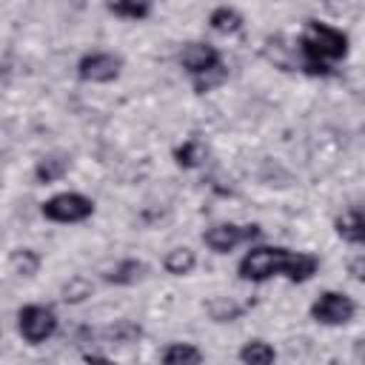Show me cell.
I'll list each match as a JSON object with an SVG mask.
<instances>
[{"instance_id": "obj_1", "label": "cell", "mask_w": 365, "mask_h": 365, "mask_svg": "<svg viewBox=\"0 0 365 365\" xmlns=\"http://www.w3.org/2000/svg\"><path fill=\"white\" fill-rule=\"evenodd\" d=\"M299 54H302V68L308 74L328 77L331 63H336L348 54V37L339 29L328 26V23L308 20L305 31L299 37Z\"/></svg>"}, {"instance_id": "obj_2", "label": "cell", "mask_w": 365, "mask_h": 365, "mask_svg": "<svg viewBox=\"0 0 365 365\" xmlns=\"http://www.w3.org/2000/svg\"><path fill=\"white\" fill-rule=\"evenodd\" d=\"M180 63L188 71L191 86H194L197 94H208L211 88L222 86L225 77H228V68H225L220 51L208 43H188L180 54Z\"/></svg>"}, {"instance_id": "obj_3", "label": "cell", "mask_w": 365, "mask_h": 365, "mask_svg": "<svg viewBox=\"0 0 365 365\" xmlns=\"http://www.w3.org/2000/svg\"><path fill=\"white\" fill-rule=\"evenodd\" d=\"M285 259H288V248H279V245H259V248H251L237 271L245 282H265L271 277H279L282 268H285Z\"/></svg>"}, {"instance_id": "obj_4", "label": "cell", "mask_w": 365, "mask_h": 365, "mask_svg": "<svg viewBox=\"0 0 365 365\" xmlns=\"http://www.w3.org/2000/svg\"><path fill=\"white\" fill-rule=\"evenodd\" d=\"M43 217L51 220V222H83L94 214V202L86 197V194H77V191H63V194H54L43 202Z\"/></svg>"}, {"instance_id": "obj_5", "label": "cell", "mask_w": 365, "mask_h": 365, "mask_svg": "<svg viewBox=\"0 0 365 365\" xmlns=\"http://www.w3.org/2000/svg\"><path fill=\"white\" fill-rule=\"evenodd\" d=\"M17 331L26 342L40 345L57 331V314L48 305H23L17 311Z\"/></svg>"}, {"instance_id": "obj_6", "label": "cell", "mask_w": 365, "mask_h": 365, "mask_svg": "<svg viewBox=\"0 0 365 365\" xmlns=\"http://www.w3.org/2000/svg\"><path fill=\"white\" fill-rule=\"evenodd\" d=\"M354 314H356L354 299L339 291H322L311 305V317L319 325H348Z\"/></svg>"}, {"instance_id": "obj_7", "label": "cell", "mask_w": 365, "mask_h": 365, "mask_svg": "<svg viewBox=\"0 0 365 365\" xmlns=\"http://www.w3.org/2000/svg\"><path fill=\"white\" fill-rule=\"evenodd\" d=\"M259 237V225H237V222H220V225H211L205 234H202V242L214 251V254H228L234 251L237 245L242 242H251Z\"/></svg>"}, {"instance_id": "obj_8", "label": "cell", "mask_w": 365, "mask_h": 365, "mask_svg": "<svg viewBox=\"0 0 365 365\" xmlns=\"http://www.w3.org/2000/svg\"><path fill=\"white\" fill-rule=\"evenodd\" d=\"M123 60L111 51H91L86 57H80L77 63V77L86 83H111L120 77Z\"/></svg>"}, {"instance_id": "obj_9", "label": "cell", "mask_w": 365, "mask_h": 365, "mask_svg": "<svg viewBox=\"0 0 365 365\" xmlns=\"http://www.w3.org/2000/svg\"><path fill=\"white\" fill-rule=\"evenodd\" d=\"M319 268V259L308 251H288V259H285V268H282V277L288 282H308Z\"/></svg>"}, {"instance_id": "obj_10", "label": "cell", "mask_w": 365, "mask_h": 365, "mask_svg": "<svg viewBox=\"0 0 365 365\" xmlns=\"http://www.w3.org/2000/svg\"><path fill=\"white\" fill-rule=\"evenodd\" d=\"M336 234L351 242V245H362L365 242V220L359 208H348L342 217H336Z\"/></svg>"}, {"instance_id": "obj_11", "label": "cell", "mask_w": 365, "mask_h": 365, "mask_svg": "<svg viewBox=\"0 0 365 365\" xmlns=\"http://www.w3.org/2000/svg\"><path fill=\"white\" fill-rule=\"evenodd\" d=\"M163 365H205L202 351L191 342H171L163 351Z\"/></svg>"}, {"instance_id": "obj_12", "label": "cell", "mask_w": 365, "mask_h": 365, "mask_svg": "<svg viewBox=\"0 0 365 365\" xmlns=\"http://www.w3.org/2000/svg\"><path fill=\"white\" fill-rule=\"evenodd\" d=\"M240 362L242 365H274L277 351H274V345H268L262 339H251L240 348Z\"/></svg>"}, {"instance_id": "obj_13", "label": "cell", "mask_w": 365, "mask_h": 365, "mask_svg": "<svg viewBox=\"0 0 365 365\" xmlns=\"http://www.w3.org/2000/svg\"><path fill=\"white\" fill-rule=\"evenodd\" d=\"M208 23L214 31L220 34H237L242 29V14L234 9V6H217L211 14H208Z\"/></svg>"}, {"instance_id": "obj_14", "label": "cell", "mask_w": 365, "mask_h": 365, "mask_svg": "<svg viewBox=\"0 0 365 365\" xmlns=\"http://www.w3.org/2000/svg\"><path fill=\"white\" fill-rule=\"evenodd\" d=\"M68 165H71V160L66 154H48V157H43L37 163L34 177H37V182H54L68 171Z\"/></svg>"}, {"instance_id": "obj_15", "label": "cell", "mask_w": 365, "mask_h": 365, "mask_svg": "<svg viewBox=\"0 0 365 365\" xmlns=\"http://www.w3.org/2000/svg\"><path fill=\"white\" fill-rule=\"evenodd\" d=\"M205 157H208V148H205L197 137L185 140V143L177 145V151H174V160H177L180 168H197V165L205 163Z\"/></svg>"}, {"instance_id": "obj_16", "label": "cell", "mask_w": 365, "mask_h": 365, "mask_svg": "<svg viewBox=\"0 0 365 365\" xmlns=\"http://www.w3.org/2000/svg\"><path fill=\"white\" fill-rule=\"evenodd\" d=\"M194 265H197V257H194L191 248H171L165 254V259H163V268L171 277H185V274L194 271Z\"/></svg>"}, {"instance_id": "obj_17", "label": "cell", "mask_w": 365, "mask_h": 365, "mask_svg": "<svg viewBox=\"0 0 365 365\" xmlns=\"http://www.w3.org/2000/svg\"><path fill=\"white\" fill-rule=\"evenodd\" d=\"M143 274H145V265H143L140 259H123V262H117V265L106 274V279L114 282V285H134Z\"/></svg>"}, {"instance_id": "obj_18", "label": "cell", "mask_w": 365, "mask_h": 365, "mask_svg": "<svg viewBox=\"0 0 365 365\" xmlns=\"http://www.w3.org/2000/svg\"><path fill=\"white\" fill-rule=\"evenodd\" d=\"M114 17H123V20H145L151 14V6L148 3H137V0H120V3H108L106 6Z\"/></svg>"}, {"instance_id": "obj_19", "label": "cell", "mask_w": 365, "mask_h": 365, "mask_svg": "<svg viewBox=\"0 0 365 365\" xmlns=\"http://www.w3.org/2000/svg\"><path fill=\"white\" fill-rule=\"evenodd\" d=\"M11 268H14V274H20V277H34L37 268H40V257H37L31 248H17V251L11 254Z\"/></svg>"}, {"instance_id": "obj_20", "label": "cell", "mask_w": 365, "mask_h": 365, "mask_svg": "<svg viewBox=\"0 0 365 365\" xmlns=\"http://www.w3.org/2000/svg\"><path fill=\"white\" fill-rule=\"evenodd\" d=\"M208 311H211V317L217 319V322H231L234 317H240V305H234V302H225V299H214L211 305H208Z\"/></svg>"}, {"instance_id": "obj_21", "label": "cell", "mask_w": 365, "mask_h": 365, "mask_svg": "<svg viewBox=\"0 0 365 365\" xmlns=\"http://www.w3.org/2000/svg\"><path fill=\"white\" fill-rule=\"evenodd\" d=\"M86 365H114L111 359H106V356H88L86 359Z\"/></svg>"}]
</instances>
